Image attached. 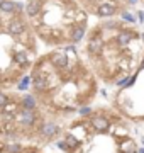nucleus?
<instances>
[{
  "mask_svg": "<svg viewBox=\"0 0 144 153\" xmlns=\"http://www.w3.org/2000/svg\"><path fill=\"white\" fill-rule=\"evenodd\" d=\"M24 29H26V24H24L21 19H12V21H9V24H7V31L10 34H14V36L22 34Z\"/></svg>",
  "mask_w": 144,
  "mask_h": 153,
  "instance_id": "obj_1",
  "label": "nucleus"
},
{
  "mask_svg": "<svg viewBox=\"0 0 144 153\" xmlns=\"http://www.w3.org/2000/svg\"><path fill=\"white\" fill-rule=\"evenodd\" d=\"M19 121L26 126H31L36 121V114L32 112V109H24L19 112Z\"/></svg>",
  "mask_w": 144,
  "mask_h": 153,
  "instance_id": "obj_2",
  "label": "nucleus"
},
{
  "mask_svg": "<svg viewBox=\"0 0 144 153\" xmlns=\"http://www.w3.org/2000/svg\"><path fill=\"white\" fill-rule=\"evenodd\" d=\"M58 131H60V128H58L54 123H44V124H43V128H41V134H43V136H46V138L54 136Z\"/></svg>",
  "mask_w": 144,
  "mask_h": 153,
  "instance_id": "obj_3",
  "label": "nucleus"
},
{
  "mask_svg": "<svg viewBox=\"0 0 144 153\" xmlns=\"http://www.w3.org/2000/svg\"><path fill=\"white\" fill-rule=\"evenodd\" d=\"M97 14H98L100 17H110L115 14V7L110 5V4H102V5L97 9Z\"/></svg>",
  "mask_w": 144,
  "mask_h": 153,
  "instance_id": "obj_4",
  "label": "nucleus"
},
{
  "mask_svg": "<svg viewBox=\"0 0 144 153\" xmlns=\"http://www.w3.org/2000/svg\"><path fill=\"white\" fill-rule=\"evenodd\" d=\"M102 46H104V43H102L100 38H92L88 43V51L93 53V55H98L100 51H102Z\"/></svg>",
  "mask_w": 144,
  "mask_h": 153,
  "instance_id": "obj_5",
  "label": "nucleus"
},
{
  "mask_svg": "<svg viewBox=\"0 0 144 153\" xmlns=\"http://www.w3.org/2000/svg\"><path fill=\"white\" fill-rule=\"evenodd\" d=\"M92 124L97 131H107L109 129V119H105V117H93Z\"/></svg>",
  "mask_w": 144,
  "mask_h": 153,
  "instance_id": "obj_6",
  "label": "nucleus"
},
{
  "mask_svg": "<svg viewBox=\"0 0 144 153\" xmlns=\"http://www.w3.org/2000/svg\"><path fill=\"white\" fill-rule=\"evenodd\" d=\"M51 61H53L56 66H60V68H65L66 63H68L66 56L63 55V53H53V55H51Z\"/></svg>",
  "mask_w": 144,
  "mask_h": 153,
  "instance_id": "obj_7",
  "label": "nucleus"
},
{
  "mask_svg": "<svg viewBox=\"0 0 144 153\" xmlns=\"http://www.w3.org/2000/svg\"><path fill=\"white\" fill-rule=\"evenodd\" d=\"M83 36H85V26H76V27H73V31H71V41L73 43L82 41Z\"/></svg>",
  "mask_w": 144,
  "mask_h": 153,
  "instance_id": "obj_8",
  "label": "nucleus"
},
{
  "mask_svg": "<svg viewBox=\"0 0 144 153\" xmlns=\"http://www.w3.org/2000/svg\"><path fill=\"white\" fill-rule=\"evenodd\" d=\"M0 12H5V14L15 12V2H10V0H0Z\"/></svg>",
  "mask_w": 144,
  "mask_h": 153,
  "instance_id": "obj_9",
  "label": "nucleus"
},
{
  "mask_svg": "<svg viewBox=\"0 0 144 153\" xmlns=\"http://www.w3.org/2000/svg\"><path fill=\"white\" fill-rule=\"evenodd\" d=\"M32 83H34V87L37 88V90H46V88L49 87L46 76H36V78L32 80Z\"/></svg>",
  "mask_w": 144,
  "mask_h": 153,
  "instance_id": "obj_10",
  "label": "nucleus"
},
{
  "mask_svg": "<svg viewBox=\"0 0 144 153\" xmlns=\"http://www.w3.org/2000/svg\"><path fill=\"white\" fill-rule=\"evenodd\" d=\"M37 12H39V4L34 2V0H31L27 5H26V14L29 17H34V16H37Z\"/></svg>",
  "mask_w": 144,
  "mask_h": 153,
  "instance_id": "obj_11",
  "label": "nucleus"
},
{
  "mask_svg": "<svg viewBox=\"0 0 144 153\" xmlns=\"http://www.w3.org/2000/svg\"><path fill=\"white\" fill-rule=\"evenodd\" d=\"M22 105H24V109H34L36 107V99L32 95H24Z\"/></svg>",
  "mask_w": 144,
  "mask_h": 153,
  "instance_id": "obj_12",
  "label": "nucleus"
},
{
  "mask_svg": "<svg viewBox=\"0 0 144 153\" xmlns=\"http://www.w3.org/2000/svg\"><path fill=\"white\" fill-rule=\"evenodd\" d=\"M131 41H132V34L127 33V31H126V33H122L120 36H119V43H120L122 46H127Z\"/></svg>",
  "mask_w": 144,
  "mask_h": 153,
  "instance_id": "obj_13",
  "label": "nucleus"
},
{
  "mask_svg": "<svg viewBox=\"0 0 144 153\" xmlns=\"http://www.w3.org/2000/svg\"><path fill=\"white\" fill-rule=\"evenodd\" d=\"M14 58H15L17 63H26V61H27V58H26V53H24V51H17Z\"/></svg>",
  "mask_w": 144,
  "mask_h": 153,
  "instance_id": "obj_14",
  "label": "nucleus"
},
{
  "mask_svg": "<svg viewBox=\"0 0 144 153\" xmlns=\"http://www.w3.org/2000/svg\"><path fill=\"white\" fill-rule=\"evenodd\" d=\"M66 143L70 145V148H75L78 145V140L75 136H71V134H68V136H66Z\"/></svg>",
  "mask_w": 144,
  "mask_h": 153,
  "instance_id": "obj_15",
  "label": "nucleus"
},
{
  "mask_svg": "<svg viewBox=\"0 0 144 153\" xmlns=\"http://www.w3.org/2000/svg\"><path fill=\"white\" fill-rule=\"evenodd\" d=\"M5 150H7V153H19L21 150H22V148L19 146V145H9Z\"/></svg>",
  "mask_w": 144,
  "mask_h": 153,
  "instance_id": "obj_16",
  "label": "nucleus"
},
{
  "mask_svg": "<svg viewBox=\"0 0 144 153\" xmlns=\"http://www.w3.org/2000/svg\"><path fill=\"white\" fill-rule=\"evenodd\" d=\"M7 104H9V97H7L4 92H0V109H2V107H5Z\"/></svg>",
  "mask_w": 144,
  "mask_h": 153,
  "instance_id": "obj_17",
  "label": "nucleus"
},
{
  "mask_svg": "<svg viewBox=\"0 0 144 153\" xmlns=\"http://www.w3.org/2000/svg\"><path fill=\"white\" fill-rule=\"evenodd\" d=\"M122 19H126V21H129V22H134V21H136V19H134V17L131 16L129 12H122Z\"/></svg>",
  "mask_w": 144,
  "mask_h": 153,
  "instance_id": "obj_18",
  "label": "nucleus"
},
{
  "mask_svg": "<svg viewBox=\"0 0 144 153\" xmlns=\"http://www.w3.org/2000/svg\"><path fill=\"white\" fill-rule=\"evenodd\" d=\"M136 78H137V73H136V75H132L131 78H129V80H127V85H126V87H132L134 82H136Z\"/></svg>",
  "mask_w": 144,
  "mask_h": 153,
  "instance_id": "obj_19",
  "label": "nucleus"
},
{
  "mask_svg": "<svg viewBox=\"0 0 144 153\" xmlns=\"http://www.w3.org/2000/svg\"><path fill=\"white\" fill-rule=\"evenodd\" d=\"M58 146H60L61 150H65V152H66L68 148H70V145H68L66 141H58Z\"/></svg>",
  "mask_w": 144,
  "mask_h": 153,
  "instance_id": "obj_20",
  "label": "nucleus"
},
{
  "mask_svg": "<svg viewBox=\"0 0 144 153\" xmlns=\"http://www.w3.org/2000/svg\"><path fill=\"white\" fill-rule=\"evenodd\" d=\"M24 9H26V5H24V4H19V2L15 4V12H22Z\"/></svg>",
  "mask_w": 144,
  "mask_h": 153,
  "instance_id": "obj_21",
  "label": "nucleus"
},
{
  "mask_svg": "<svg viewBox=\"0 0 144 153\" xmlns=\"http://www.w3.org/2000/svg\"><path fill=\"white\" fill-rule=\"evenodd\" d=\"M90 112H92L90 107H83V109H80V114H82V116H87V114H90Z\"/></svg>",
  "mask_w": 144,
  "mask_h": 153,
  "instance_id": "obj_22",
  "label": "nucleus"
},
{
  "mask_svg": "<svg viewBox=\"0 0 144 153\" xmlns=\"http://www.w3.org/2000/svg\"><path fill=\"white\" fill-rule=\"evenodd\" d=\"M27 78H26V80H24V82H21V85H19V88H21V90H24V88H27Z\"/></svg>",
  "mask_w": 144,
  "mask_h": 153,
  "instance_id": "obj_23",
  "label": "nucleus"
},
{
  "mask_svg": "<svg viewBox=\"0 0 144 153\" xmlns=\"http://www.w3.org/2000/svg\"><path fill=\"white\" fill-rule=\"evenodd\" d=\"M129 4H137V0H127Z\"/></svg>",
  "mask_w": 144,
  "mask_h": 153,
  "instance_id": "obj_24",
  "label": "nucleus"
},
{
  "mask_svg": "<svg viewBox=\"0 0 144 153\" xmlns=\"http://www.w3.org/2000/svg\"><path fill=\"white\" fill-rule=\"evenodd\" d=\"M137 153H144V148H139V150H137Z\"/></svg>",
  "mask_w": 144,
  "mask_h": 153,
  "instance_id": "obj_25",
  "label": "nucleus"
},
{
  "mask_svg": "<svg viewBox=\"0 0 144 153\" xmlns=\"http://www.w3.org/2000/svg\"><path fill=\"white\" fill-rule=\"evenodd\" d=\"M143 68H144V61H143V65H141V70H143Z\"/></svg>",
  "mask_w": 144,
  "mask_h": 153,
  "instance_id": "obj_26",
  "label": "nucleus"
}]
</instances>
